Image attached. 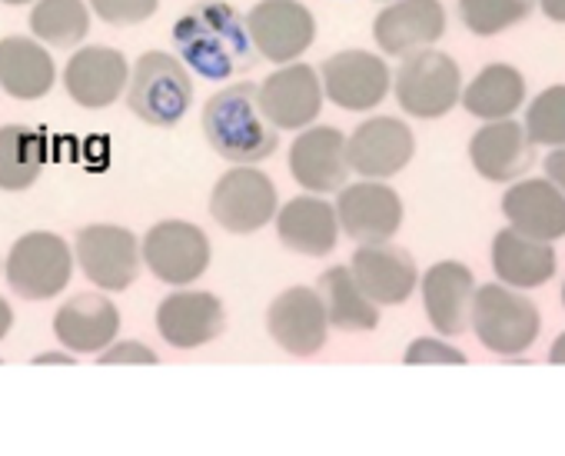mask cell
<instances>
[{"mask_svg":"<svg viewBox=\"0 0 565 456\" xmlns=\"http://www.w3.org/2000/svg\"><path fill=\"white\" fill-rule=\"evenodd\" d=\"M294 180L307 193H340L350 183V137L340 127L313 124L300 130L287 153Z\"/></svg>","mask_w":565,"mask_h":456,"instance_id":"cell-15","label":"cell"},{"mask_svg":"<svg viewBox=\"0 0 565 456\" xmlns=\"http://www.w3.org/2000/svg\"><path fill=\"white\" fill-rule=\"evenodd\" d=\"M562 307H565V284H562Z\"/></svg>","mask_w":565,"mask_h":456,"instance_id":"cell-43","label":"cell"},{"mask_svg":"<svg viewBox=\"0 0 565 456\" xmlns=\"http://www.w3.org/2000/svg\"><path fill=\"white\" fill-rule=\"evenodd\" d=\"M54 333L71 353H104L120 333V310L104 294H77L57 310Z\"/></svg>","mask_w":565,"mask_h":456,"instance_id":"cell-25","label":"cell"},{"mask_svg":"<svg viewBox=\"0 0 565 456\" xmlns=\"http://www.w3.org/2000/svg\"><path fill=\"white\" fill-rule=\"evenodd\" d=\"M57 81L54 57L41 41L31 38H4L0 41V91L14 100H41L51 94Z\"/></svg>","mask_w":565,"mask_h":456,"instance_id":"cell-27","label":"cell"},{"mask_svg":"<svg viewBox=\"0 0 565 456\" xmlns=\"http://www.w3.org/2000/svg\"><path fill=\"white\" fill-rule=\"evenodd\" d=\"M327 100L340 110L370 114L393 94V71L373 51H337L320 67Z\"/></svg>","mask_w":565,"mask_h":456,"instance_id":"cell-13","label":"cell"},{"mask_svg":"<svg viewBox=\"0 0 565 456\" xmlns=\"http://www.w3.org/2000/svg\"><path fill=\"white\" fill-rule=\"evenodd\" d=\"M419 290H423L426 317H429L436 333H443V337L466 333L469 314H472V297L479 290L476 277H472V271L466 264H459V261L433 264L419 277Z\"/></svg>","mask_w":565,"mask_h":456,"instance_id":"cell-23","label":"cell"},{"mask_svg":"<svg viewBox=\"0 0 565 456\" xmlns=\"http://www.w3.org/2000/svg\"><path fill=\"white\" fill-rule=\"evenodd\" d=\"M380 4H390V0H380Z\"/></svg>","mask_w":565,"mask_h":456,"instance_id":"cell-44","label":"cell"},{"mask_svg":"<svg viewBox=\"0 0 565 456\" xmlns=\"http://www.w3.org/2000/svg\"><path fill=\"white\" fill-rule=\"evenodd\" d=\"M403 363H409V367H429V363L466 367L469 357H466L459 347H452V343H446V340H439V337H419V340H413V343L406 347Z\"/></svg>","mask_w":565,"mask_h":456,"instance_id":"cell-35","label":"cell"},{"mask_svg":"<svg viewBox=\"0 0 565 456\" xmlns=\"http://www.w3.org/2000/svg\"><path fill=\"white\" fill-rule=\"evenodd\" d=\"M226 327L223 304L206 290H177L157 307V330L173 350H196L213 343Z\"/></svg>","mask_w":565,"mask_h":456,"instance_id":"cell-21","label":"cell"},{"mask_svg":"<svg viewBox=\"0 0 565 456\" xmlns=\"http://www.w3.org/2000/svg\"><path fill=\"white\" fill-rule=\"evenodd\" d=\"M259 107L266 114V120L276 127V130H307L320 120L323 114V100H327V91H323V77L317 67L310 64H282L276 67L273 74H266L259 84Z\"/></svg>","mask_w":565,"mask_h":456,"instance_id":"cell-10","label":"cell"},{"mask_svg":"<svg viewBox=\"0 0 565 456\" xmlns=\"http://www.w3.org/2000/svg\"><path fill=\"white\" fill-rule=\"evenodd\" d=\"M34 363L38 367H44V363H77V360H71V353H41V357H34Z\"/></svg>","mask_w":565,"mask_h":456,"instance_id":"cell-41","label":"cell"},{"mask_svg":"<svg viewBox=\"0 0 565 456\" xmlns=\"http://www.w3.org/2000/svg\"><path fill=\"white\" fill-rule=\"evenodd\" d=\"M130 64L117 47H81L64 67V87L74 104L104 110L127 94Z\"/></svg>","mask_w":565,"mask_h":456,"instance_id":"cell-20","label":"cell"},{"mask_svg":"<svg viewBox=\"0 0 565 456\" xmlns=\"http://www.w3.org/2000/svg\"><path fill=\"white\" fill-rule=\"evenodd\" d=\"M243 18L256 54L279 67L300 61L317 41V18L303 0H259Z\"/></svg>","mask_w":565,"mask_h":456,"instance_id":"cell-8","label":"cell"},{"mask_svg":"<svg viewBox=\"0 0 565 456\" xmlns=\"http://www.w3.org/2000/svg\"><path fill=\"white\" fill-rule=\"evenodd\" d=\"M535 147H565V84H552L525 104L522 117Z\"/></svg>","mask_w":565,"mask_h":456,"instance_id":"cell-33","label":"cell"},{"mask_svg":"<svg viewBox=\"0 0 565 456\" xmlns=\"http://www.w3.org/2000/svg\"><path fill=\"white\" fill-rule=\"evenodd\" d=\"M31 31L54 47H77L90 31V8L84 0H38L31 11Z\"/></svg>","mask_w":565,"mask_h":456,"instance_id":"cell-31","label":"cell"},{"mask_svg":"<svg viewBox=\"0 0 565 456\" xmlns=\"http://www.w3.org/2000/svg\"><path fill=\"white\" fill-rule=\"evenodd\" d=\"M337 213L343 234L353 244H390L403 226V200L399 193L383 183L360 177L337 193Z\"/></svg>","mask_w":565,"mask_h":456,"instance_id":"cell-14","label":"cell"},{"mask_svg":"<svg viewBox=\"0 0 565 456\" xmlns=\"http://www.w3.org/2000/svg\"><path fill=\"white\" fill-rule=\"evenodd\" d=\"M545 177L565 193V147H555V150H548V157H545Z\"/></svg>","mask_w":565,"mask_h":456,"instance_id":"cell-37","label":"cell"},{"mask_svg":"<svg viewBox=\"0 0 565 456\" xmlns=\"http://www.w3.org/2000/svg\"><path fill=\"white\" fill-rule=\"evenodd\" d=\"M11 324H14V310L4 297H0V340L11 333Z\"/></svg>","mask_w":565,"mask_h":456,"instance_id":"cell-39","label":"cell"},{"mask_svg":"<svg viewBox=\"0 0 565 456\" xmlns=\"http://www.w3.org/2000/svg\"><path fill=\"white\" fill-rule=\"evenodd\" d=\"M492 271L515 290H535L555 277V251L548 241H535L515 226H505L492 237Z\"/></svg>","mask_w":565,"mask_h":456,"instance_id":"cell-26","label":"cell"},{"mask_svg":"<svg viewBox=\"0 0 565 456\" xmlns=\"http://www.w3.org/2000/svg\"><path fill=\"white\" fill-rule=\"evenodd\" d=\"M525 77L512 64H489L462 87V107L476 120H505L525 104Z\"/></svg>","mask_w":565,"mask_h":456,"instance_id":"cell-29","label":"cell"},{"mask_svg":"<svg viewBox=\"0 0 565 456\" xmlns=\"http://www.w3.org/2000/svg\"><path fill=\"white\" fill-rule=\"evenodd\" d=\"M446 34L443 0H390L373 21V41L386 57H409L436 47Z\"/></svg>","mask_w":565,"mask_h":456,"instance_id":"cell-16","label":"cell"},{"mask_svg":"<svg viewBox=\"0 0 565 456\" xmlns=\"http://www.w3.org/2000/svg\"><path fill=\"white\" fill-rule=\"evenodd\" d=\"M548 363L565 367V333H558V337L552 340V347H548Z\"/></svg>","mask_w":565,"mask_h":456,"instance_id":"cell-40","label":"cell"},{"mask_svg":"<svg viewBox=\"0 0 565 456\" xmlns=\"http://www.w3.org/2000/svg\"><path fill=\"white\" fill-rule=\"evenodd\" d=\"M416 153V137L406 120L380 114L363 120L350 134V167L370 180H390L403 173V167Z\"/></svg>","mask_w":565,"mask_h":456,"instance_id":"cell-17","label":"cell"},{"mask_svg":"<svg viewBox=\"0 0 565 456\" xmlns=\"http://www.w3.org/2000/svg\"><path fill=\"white\" fill-rule=\"evenodd\" d=\"M77 264L84 277L107 294H120L134 287L140 264H143V247L140 241L117 223H90L74 241Z\"/></svg>","mask_w":565,"mask_h":456,"instance_id":"cell-9","label":"cell"},{"mask_svg":"<svg viewBox=\"0 0 565 456\" xmlns=\"http://www.w3.org/2000/svg\"><path fill=\"white\" fill-rule=\"evenodd\" d=\"M469 327L476 340L495 357H519L525 353L542 330L539 307L509 284H482L472 297Z\"/></svg>","mask_w":565,"mask_h":456,"instance_id":"cell-3","label":"cell"},{"mask_svg":"<svg viewBox=\"0 0 565 456\" xmlns=\"http://www.w3.org/2000/svg\"><path fill=\"white\" fill-rule=\"evenodd\" d=\"M502 216L515 231L555 244L565 237V193L548 177H519L502 193Z\"/></svg>","mask_w":565,"mask_h":456,"instance_id":"cell-22","label":"cell"},{"mask_svg":"<svg viewBox=\"0 0 565 456\" xmlns=\"http://www.w3.org/2000/svg\"><path fill=\"white\" fill-rule=\"evenodd\" d=\"M539 11H542L552 24H565V0H539Z\"/></svg>","mask_w":565,"mask_h":456,"instance_id":"cell-38","label":"cell"},{"mask_svg":"<svg viewBox=\"0 0 565 456\" xmlns=\"http://www.w3.org/2000/svg\"><path fill=\"white\" fill-rule=\"evenodd\" d=\"M276 237L279 244L300 257H327L337 251L343 234L337 203L323 200V193H303L279 203L276 213Z\"/></svg>","mask_w":565,"mask_h":456,"instance_id":"cell-18","label":"cell"},{"mask_svg":"<svg viewBox=\"0 0 565 456\" xmlns=\"http://www.w3.org/2000/svg\"><path fill=\"white\" fill-rule=\"evenodd\" d=\"M462 87L459 64L436 47L403 57L393 74V97L403 114L416 120H439L456 110V104H462Z\"/></svg>","mask_w":565,"mask_h":456,"instance_id":"cell-5","label":"cell"},{"mask_svg":"<svg viewBox=\"0 0 565 456\" xmlns=\"http://www.w3.org/2000/svg\"><path fill=\"white\" fill-rule=\"evenodd\" d=\"M356 280L380 307H396L419 287V267L409 251L393 244H363L350 261Z\"/></svg>","mask_w":565,"mask_h":456,"instance_id":"cell-24","label":"cell"},{"mask_svg":"<svg viewBox=\"0 0 565 456\" xmlns=\"http://www.w3.org/2000/svg\"><path fill=\"white\" fill-rule=\"evenodd\" d=\"M330 314L317 287L282 290L266 310L269 340L290 357H317L330 340Z\"/></svg>","mask_w":565,"mask_h":456,"instance_id":"cell-12","label":"cell"},{"mask_svg":"<svg viewBox=\"0 0 565 456\" xmlns=\"http://www.w3.org/2000/svg\"><path fill=\"white\" fill-rule=\"evenodd\" d=\"M330 324L343 333H370L380 327V304L363 290L353 267H330L317 284Z\"/></svg>","mask_w":565,"mask_h":456,"instance_id":"cell-28","label":"cell"},{"mask_svg":"<svg viewBox=\"0 0 565 456\" xmlns=\"http://www.w3.org/2000/svg\"><path fill=\"white\" fill-rule=\"evenodd\" d=\"M100 367H130V363H140V367H153V363H160V357L147 347V343H137V340H124V343H110L104 353H100V360H97Z\"/></svg>","mask_w":565,"mask_h":456,"instance_id":"cell-36","label":"cell"},{"mask_svg":"<svg viewBox=\"0 0 565 456\" xmlns=\"http://www.w3.org/2000/svg\"><path fill=\"white\" fill-rule=\"evenodd\" d=\"M4 4H14L18 8V4H31V0H4Z\"/></svg>","mask_w":565,"mask_h":456,"instance_id":"cell-42","label":"cell"},{"mask_svg":"<svg viewBox=\"0 0 565 456\" xmlns=\"http://www.w3.org/2000/svg\"><path fill=\"white\" fill-rule=\"evenodd\" d=\"M177 57L206 81H230L253 64L246 18L226 0H200L173 24Z\"/></svg>","mask_w":565,"mask_h":456,"instance_id":"cell-1","label":"cell"},{"mask_svg":"<svg viewBox=\"0 0 565 456\" xmlns=\"http://www.w3.org/2000/svg\"><path fill=\"white\" fill-rule=\"evenodd\" d=\"M77 254H71L67 241L47 231L24 234L4 264L8 284L21 300H51L67 290Z\"/></svg>","mask_w":565,"mask_h":456,"instance_id":"cell-7","label":"cell"},{"mask_svg":"<svg viewBox=\"0 0 565 456\" xmlns=\"http://www.w3.org/2000/svg\"><path fill=\"white\" fill-rule=\"evenodd\" d=\"M535 0H459V21L476 38H495L522 24Z\"/></svg>","mask_w":565,"mask_h":456,"instance_id":"cell-32","label":"cell"},{"mask_svg":"<svg viewBox=\"0 0 565 456\" xmlns=\"http://www.w3.org/2000/svg\"><path fill=\"white\" fill-rule=\"evenodd\" d=\"M276 183L263 170H256V163H236L216 180L210 193V216L216 220V226L236 237L263 231V226H269V220H276Z\"/></svg>","mask_w":565,"mask_h":456,"instance_id":"cell-6","label":"cell"},{"mask_svg":"<svg viewBox=\"0 0 565 456\" xmlns=\"http://www.w3.org/2000/svg\"><path fill=\"white\" fill-rule=\"evenodd\" d=\"M193 104V81L180 57L147 51L127 84V107L150 127H177Z\"/></svg>","mask_w":565,"mask_h":456,"instance_id":"cell-4","label":"cell"},{"mask_svg":"<svg viewBox=\"0 0 565 456\" xmlns=\"http://www.w3.org/2000/svg\"><path fill=\"white\" fill-rule=\"evenodd\" d=\"M143 264L150 274L170 287H186L200 280L210 267V237L196 223L186 220H160L140 241Z\"/></svg>","mask_w":565,"mask_h":456,"instance_id":"cell-11","label":"cell"},{"mask_svg":"<svg viewBox=\"0 0 565 456\" xmlns=\"http://www.w3.org/2000/svg\"><path fill=\"white\" fill-rule=\"evenodd\" d=\"M203 137L230 163H263L279 147V130L259 107V91L249 81L216 91L203 104Z\"/></svg>","mask_w":565,"mask_h":456,"instance_id":"cell-2","label":"cell"},{"mask_svg":"<svg viewBox=\"0 0 565 456\" xmlns=\"http://www.w3.org/2000/svg\"><path fill=\"white\" fill-rule=\"evenodd\" d=\"M469 160L489 183H515L535 160V144L522 120H486L469 140Z\"/></svg>","mask_w":565,"mask_h":456,"instance_id":"cell-19","label":"cell"},{"mask_svg":"<svg viewBox=\"0 0 565 456\" xmlns=\"http://www.w3.org/2000/svg\"><path fill=\"white\" fill-rule=\"evenodd\" d=\"M160 0H90V11L114 28H134L157 14Z\"/></svg>","mask_w":565,"mask_h":456,"instance_id":"cell-34","label":"cell"},{"mask_svg":"<svg viewBox=\"0 0 565 456\" xmlns=\"http://www.w3.org/2000/svg\"><path fill=\"white\" fill-rule=\"evenodd\" d=\"M47 160V140L38 127H0V190H28Z\"/></svg>","mask_w":565,"mask_h":456,"instance_id":"cell-30","label":"cell"}]
</instances>
